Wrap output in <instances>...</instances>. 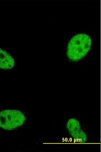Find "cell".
<instances>
[{
  "label": "cell",
  "mask_w": 101,
  "mask_h": 152,
  "mask_svg": "<svg viewBox=\"0 0 101 152\" xmlns=\"http://www.w3.org/2000/svg\"><path fill=\"white\" fill-rule=\"evenodd\" d=\"M92 41L89 35L79 34L72 38L69 43L67 55L73 61H77L84 57L89 51Z\"/></svg>",
  "instance_id": "1"
},
{
  "label": "cell",
  "mask_w": 101,
  "mask_h": 152,
  "mask_svg": "<svg viewBox=\"0 0 101 152\" xmlns=\"http://www.w3.org/2000/svg\"><path fill=\"white\" fill-rule=\"evenodd\" d=\"M26 120L23 114L16 110H6L0 113V127L12 130L21 126Z\"/></svg>",
  "instance_id": "2"
},
{
  "label": "cell",
  "mask_w": 101,
  "mask_h": 152,
  "mask_svg": "<svg viewBox=\"0 0 101 152\" xmlns=\"http://www.w3.org/2000/svg\"><path fill=\"white\" fill-rule=\"evenodd\" d=\"M15 65V60L11 55L0 49V68L4 69H12Z\"/></svg>",
  "instance_id": "3"
}]
</instances>
